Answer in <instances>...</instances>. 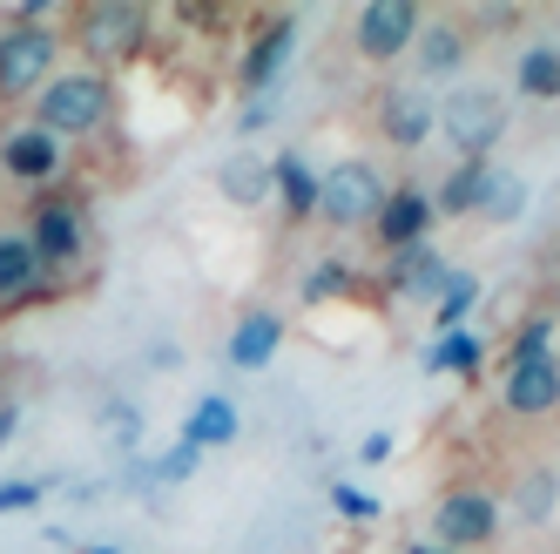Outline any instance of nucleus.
Returning a JSON list of instances; mask_svg holds the SVG:
<instances>
[{"instance_id": "nucleus-17", "label": "nucleus", "mask_w": 560, "mask_h": 554, "mask_svg": "<svg viewBox=\"0 0 560 554\" xmlns=\"http://www.w3.org/2000/svg\"><path fill=\"white\" fill-rule=\"evenodd\" d=\"M230 440H236L230 400H203V406L189 413V426H183V447H196V453H203V447H230Z\"/></svg>"}, {"instance_id": "nucleus-5", "label": "nucleus", "mask_w": 560, "mask_h": 554, "mask_svg": "<svg viewBox=\"0 0 560 554\" xmlns=\"http://www.w3.org/2000/svg\"><path fill=\"white\" fill-rule=\"evenodd\" d=\"M149 34V8H129V0H108V8L82 14V48L95 61H129Z\"/></svg>"}, {"instance_id": "nucleus-26", "label": "nucleus", "mask_w": 560, "mask_h": 554, "mask_svg": "<svg viewBox=\"0 0 560 554\" xmlns=\"http://www.w3.org/2000/svg\"><path fill=\"white\" fill-rule=\"evenodd\" d=\"M520 204H527V183H513V176H493V189H487V210H493V217H513Z\"/></svg>"}, {"instance_id": "nucleus-21", "label": "nucleus", "mask_w": 560, "mask_h": 554, "mask_svg": "<svg viewBox=\"0 0 560 554\" xmlns=\"http://www.w3.org/2000/svg\"><path fill=\"white\" fill-rule=\"evenodd\" d=\"M520 95H534V102L560 95V55L553 48H527V55H520Z\"/></svg>"}, {"instance_id": "nucleus-11", "label": "nucleus", "mask_w": 560, "mask_h": 554, "mask_svg": "<svg viewBox=\"0 0 560 554\" xmlns=\"http://www.w3.org/2000/svg\"><path fill=\"white\" fill-rule=\"evenodd\" d=\"M0 163H8L14 183H48L61 170V142L42 136V129H14L8 142H0Z\"/></svg>"}, {"instance_id": "nucleus-31", "label": "nucleus", "mask_w": 560, "mask_h": 554, "mask_svg": "<svg viewBox=\"0 0 560 554\" xmlns=\"http://www.w3.org/2000/svg\"><path fill=\"white\" fill-rule=\"evenodd\" d=\"M338 285H345V270H338V264H325V270H311V277H304V298H331Z\"/></svg>"}, {"instance_id": "nucleus-14", "label": "nucleus", "mask_w": 560, "mask_h": 554, "mask_svg": "<svg viewBox=\"0 0 560 554\" xmlns=\"http://www.w3.org/2000/svg\"><path fill=\"white\" fill-rule=\"evenodd\" d=\"M277 338H284L277 311H250V319L236 325V338H230V366H244V372L270 366V359H277Z\"/></svg>"}, {"instance_id": "nucleus-32", "label": "nucleus", "mask_w": 560, "mask_h": 554, "mask_svg": "<svg viewBox=\"0 0 560 554\" xmlns=\"http://www.w3.org/2000/svg\"><path fill=\"white\" fill-rule=\"evenodd\" d=\"M365 460H392V432H372V440H365Z\"/></svg>"}, {"instance_id": "nucleus-9", "label": "nucleus", "mask_w": 560, "mask_h": 554, "mask_svg": "<svg viewBox=\"0 0 560 554\" xmlns=\"http://www.w3.org/2000/svg\"><path fill=\"white\" fill-rule=\"evenodd\" d=\"M493 500L487 494H446L439 500V513H432V528H439V541L446 547H472V541H487L493 534Z\"/></svg>"}, {"instance_id": "nucleus-33", "label": "nucleus", "mask_w": 560, "mask_h": 554, "mask_svg": "<svg viewBox=\"0 0 560 554\" xmlns=\"http://www.w3.org/2000/svg\"><path fill=\"white\" fill-rule=\"evenodd\" d=\"M14 426H21V406H0V447L14 440Z\"/></svg>"}, {"instance_id": "nucleus-20", "label": "nucleus", "mask_w": 560, "mask_h": 554, "mask_svg": "<svg viewBox=\"0 0 560 554\" xmlns=\"http://www.w3.org/2000/svg\"><path fill=\"white\" fill-rule=\"evenodd\" d=\"M270 189H284V204H291L298 217L317 210V176H311L304 155H277V163H270Z\"/></svg>"}, {"instance_id": "nucleus-7", "label": "nucleus", "mask_w": 560, "mask_h": 554, "mask_svg": "<svg viewBox=\"0 0 560 554\" xmlns=\"http://www.w3.org/2000/svg\"><path fill=\"white\" fill-rule=\"evenodd\" d=\"M412 34H419V8H412V0H372V8L358 14V48H365L372 61H392Z\"/></svg>"}, {"instance_id": "nucleus-2", "label": "nucleus", "mask_w": 560, "mask_h": 554, "mask_svg": "<svg viewBox=\"0 0 560 554\" xmlns=\"http://www.w3.org/2000/svg\"><path fill=\"white\" fill-rule=\"evenodd\" d=\"M42 74H55V27L14 21L8 34H0V102L42 95Z\"/></svg>"}, {"instance_id": "nucleus-4", "label": "nucleus", "mask_w": 560, "mask_h": 554, "mask_svg": "<svg viewBox=\"0 0 560 554\" xmlns=\"http://www.w3.org/2000/svg\"><path fill=\"white\" fill-rule=\"evenodd\" d=\"M378 204H385V183L372 163H338L331 176H317V210L331 223H365L378 217Z\"/></svg>"}, {"instance_id": "nucleus-35", "label": "nucleus", "mask_w": 560, "mask_h": 554, "mask_svg": "<svg viewBox=\"0 0 560 554\" xmlns=\"http://www.w3.org/2000/svg\"><path fill=\"white\" fill-rule=\"evenodd\" d=\"M89 554H122V547H89Z\"/></svg>"}, {"instance_id": "nucleus-13", "label": "nucleus", "mask_w": 560, "mask_h": 554, "mask_svg": "<svg viewBox=\"0 0 560 554\" xmlns=\"http://www.w3.org/2000/svg\"><path fill=\"white\" fill-rule=\"evenodd\" d=\"M439 285H446V264H439L432 244H406V251H392V291L398 298H432Z\"/></svg>"}, {"instance_id": "nucleus-12", "label": "nucleus", "mask_w": 560, "mask_h": 554, "mask_svg": "<svg viewBox=\"0 0 560 554\" xmlns=\"http://www.w3.org/2000/svg\"><path fill=\"white\" fill-rule=\"evenodd\" d=\"M506 406L513 413H547V406H560V366L553 359H520L513 379H506Z\"/></svg>"}, {"instance_id": "nucleus-30", "label": "nucleus", "mask_w": 560, "mask_h": 554, "mask_svg": "<svg viewBox=\"0 0 560 554\" xmlns=\"http://www.w3.org/2000/svg\"><path fill=\"white\" fill-rule=\"evenodd\" d=\"M547 332H553L547 319H540L534 332H520V345H513V366H520V359H547Z\"/></svg>"}, {"instance_id": "nucleus-1", "label": "nucleus", "mask_w": 560, "mask_h": 554, "mask_svg": "<svg viewBox=\"0 0 560 554\" xmlns=\"http://www.w3.org/2000/svg\"><path fill=\"white\" fill-rule=\"evenodd\" d=\"M108 115V82L102 74H55V82L34 95V129L42 136H95Z\"/></svg>"}, {"instance_id": "nucleus-18", "label": "nucleus", "mask_w": 560, "mask_h": 554, "mask_svg": "<svg viewBox=\"0 0 560 554\" xmlns=\"http://www.w3.org/2000/svg\"><path fill=\"white\" fill-rule=\"evenodd\" d=\"M217 183H223L230 204H264L270 196V163H257V155H230V163L217 170Z\"/></svg>"}, {"instance_id": "nucleus-19", "label": "nucleus", "mask_w": 560, "mask_h": 554, "mask_svg": "<svg viewBox=\"0 0 560 554\" xmlns=\"http://www.w3.org/2000/svg\"><path fill=\"white\" fill-rule=\"evenodd\" d=\"M487 189H493V170H487V163H466L446 189H439V204H432V210H453V217L487 210Z\"/></svg>"}, {"instance_id": "nucleus-28", "label": "nucleus", "mask_w": 560, "mask_h": 554, "mask_svg": "<svg viewBox=\"0 0 560 554\" xmlns=\"http://www.w3.org/2000/svg\"><path fill=\"white\" fill-rule=\"evenodd\" d=\"M331 500H338L345 521H372V513H378V500H372V494H358V487H331Z\"/></svg>"}, {"instance_id": "nucleus-27", "label": "nucleus", "mask_w": 560, "mask_h": 554, "mask_svg": "<svg viewBox=\"0 0 560 554\" xmlns=\"http://www.w3.org/2000/svg\"><path fill=\"white\" fill-rule=\"evenodd\" d=\"M189 466H196V447H170L163 460L149 466V481H189Z\"/></svg>"}, {"instance_id": "nucleus-34", "label": "nucleus", "mask_w": 560, "mask_h": 554, "mask_svg": "<svg viewBox=\"0 0 560 554\" xmlns=\"http://www.w3.org/2000/svg\"><path fill=\"white\" fill-rule=\"evenodd\" d=\"M412 554H446V547H412Z\"/></svg>"}, {"instance_id": "nucleus-23", "label": "nucleus", "mask_w": 560, "mask_h": 554, "mask_svg": "<svg viewBox=\"0 0 560 554\" xmlns=\"http://www.w3.org/2000/svg\"><path fill=\"white\" fill-rule=\"evenodd\" d=\"M553 494H560V481H553L547 466L527 473V481H520V500H513V507H520V521H534V528H540L547 513H553Z\"/></svg>"}, {"instance_id": "nucleus-8", "label": "nucleus", "mask_w": 560, "mask_h": 554, "mask_svg": "<svg viewBox=\"0 0 560 554\" xmlns=\"http://www.w3.org/2000/svg\"><path fill=\"white\" fill-rule=\"evenodd\" d=\"M27 251L34 264H68L74 251H82V210L74 204H34V223H27Z\"/></svg>"}, {"instance_id": "nucleus-16", "label": "nucleus", "mask_w": 560, "mask_h": 554, "mask_svg": "<svg viewBox=\"0 0 560 554\" xmlns=\"http://www.w3.org/2000/svg\"><path fill=\"white\" fill-rule=\"evenodd\" d=\"M34 285H42V264H34V251H27V236H0V304H14V298H27Z\"/></svg>"}, {"instance_id": "nucleus-3", "label": "nucleus", "mask_w": 560, "mask_h": 554, "mask_svg": "<svg viewBox=\"0 0 560 554\" xmlns=\"http://www.w3.org/2000/svg\"><path fill=\"white\" fill-rule=\"evenodd\" d=\"M439 129H446V136L472 155V163H479V155L500 142V129H506V102H500L493 89H453L446 108H439Z\"/></svg>"}, {"instance_id": "nucleus-25", "label": "nucleus", "mask_w": 560, "mask_h": 554, "mask_svg": "<svg viewBox=\"0 0 560 554\" xmlns=\"http://www.w3.org/2000/svg\"><path fill=\"white\" fill-rule=\"evenodd\" d=\"M439 291H446V304H439V319H446V325H459L466 304L479 298V285H472V277H459V270H446V285H439Z\"/></svg>"}, {"instance_id": "nucleus-22", "label": "nucleus", "mask_w": 560, "mask_h": 554, "mask_svg": "<svg viewBox=\"0 0 560 554\" xmlns=\"http://www.w3.org/2000/svg\"><path fill=\"white\" fill-rule=\"evenodd\" d=\"M466 55V42L453 27H419V74H453Z\"/></svg>"}, {"instance_id": "nucleus-10", "label": "nucleus", "mask_w": 560, "mask_h": 554, "mask_svg": "<svg viewBox=\"0 0 560 554\" xmlns=\"http://www.w3.org/2000/svg\"><path fill=\"white\" fill-rule=\"evenodd\" d=\"M378 236H385V251H406V244H425V223H432V196L419 189H385V204H378Z\"/></svg>"}, {"instance_id": "nucleus-24", "label": "nucleus", "mask_w": 560, "mask_h": 554, "mask_svg": "<svg viewBox=\"0 0 560 554\" xmlns=\"http://www.w3.org/2000/svg\"><path fill=\"white\" fill-rule=\"evenodd\" d=\"M425 366H432V372H479V338H472V332H446Z\"/></svg>"}, {"instance_id": "nucleus-6", "label": "nucleus", "mask_w": 560, "mask_h": 554, "mask_svg": "<svg viewBox=\"0 0 560 554\" xmlns=\"http://www.w3.org/2000/svg\"><path fill=\"white\" fill-rule=\"evenodd\" d=\"M432 123H439V108H432V95H425L419 82H398V89H385V102H378V129H385V142H398V149H419V142L432 136Z\"/></svg>"}, {"instance_id": "nucleus-15", "label": "nucleus", "mask_w": 560, "mask_h": 554, "mask_svg": "<svg viewBox=\"0 0 560 554\" xmlns=\"http://www.w3.org/2000/svg\"><path fill=\"white\" fill-rule=\"evenodd\" d=\"M291 42H298V27H291V21H270V27H264V42L244 55V82H250V89H270V82H277V68L291 61Z\"/></svg>"}, {"instance_id": "nucleus-29", "label": "nucleus", "mask_w": 560, "mask_h": 554, "mask_svg": "<svg viewBox=\"0 0 560 554\" xmlns=\"http://www.w3.org/2000/svg\"><path fill=\"white\" fill-rule=\"evenodd\" d=\"M34 500H42V481H8V487H0V513H21Z\"/></svg>"}]
</instances>
